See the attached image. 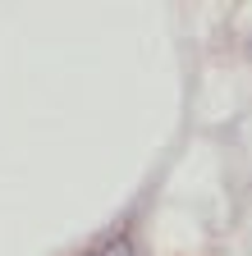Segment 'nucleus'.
<instances>
[{"label":"nucleus","instance_id":"1","mask_svg":"<svg viewBox=\"0 0 252 256\" xmlns=\"http://www.w3.org/2000/svg\"><path fill=\"white\" fill-rule=\"evenodd\" d=\"M97 256H129V247H115V242H110V247H106V252H97Z\"/></svg>","mask_w":252,"mask_h":256}]
</instances>
